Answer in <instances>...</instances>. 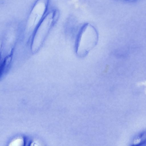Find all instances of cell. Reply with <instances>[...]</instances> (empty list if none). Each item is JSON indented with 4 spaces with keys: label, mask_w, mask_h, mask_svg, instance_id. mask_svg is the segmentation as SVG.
Masks as SVG:
<instances>
[{
    "label": "cell",
    "mask_w": 146,
    "mask_h": 146,
    "mask_svg": "<svg viewBox=\"0 0 146 146\" xmlns=\"http://www.w3.org/2000/svg\"><path fill=\"white\" fill-rule=\"evenodd\" d=\"M131 1H135V0H129Z\"/></svg>",
    "instance_id": "obj_4"
},
{
    "label": "cell",
    "mask_w": 146,
    "mask_h": 146,
    "mask_svg": "<svg viewBox=\"0 0 146 146\" xmlns=\"http://www.w3.org/2000/svg\"><path fill=\"white\" fill-rule=\"evenodd\" d=\"M97 36V33L94 28L91 25L87 24H85L82 28L78 37V39H84L78 40V43L84 41V42L78 44V46L81 44V46L83 47V49L86 52L92 46V42L94 43L96 37Z\"/></svg>",
    "instance_id": "obj_1"
},
{
    "label": "cell",
    "mask_w": 146,
    "mask_h": 146,
    "mask_svg": "<svg viewBox=\"0 0 146 146\" xmlns=\"http://www.w3.org/2000/svg\"><path fill=\"white\" fill-rule=\"evenodd\" d=\"M132 145L140 146L146 143V131L139 134L134 139Z\"/></svg>",
    "instance_id": "obj_2"
},
{
    "label": "cell",
    "mask_w": 146,
    "mask_h": 146,
    "mask_svg": "<svg viewBox=\"0 0 146 146\" xmlns=\"http://www.w3.org/2000/svg\"><path fill=\"white\" fill-rule=\"evenodd\" d=\"M23 139H24V145H25L26 144V137H24Z\"/></svg>",
    "instance_id": "obj_3"
}]
</instances>
